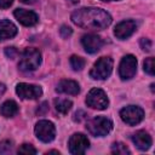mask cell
<instances>
[{
	"label": "cell",
	"instance_id": "obj_11",
	"mask_svg": "<svg viewBox=\"0 0 155 155\" xmlns=\"http://www.w3.org/2000/svg\"><path fill=\"white\" fill-rule=\"evenodd\" d=\"M136 29H137V23L133 19H126V21H122L116 24V27L114 29V34L117 39L125 40L127 38H130L136 31Z\"/></svg>",
	"mask_w": 155,
	"mask_h": 155
},
{
	"label": "cell",
	"instance_id": "obj_21",
	"mask_svg": "<svg viewBox=\"0 0 155 155\" xmlns=\"http://www.w3.org/2000/svg\"><path fill=\"white\" fill-rule=\"evenodd\" d=\"M143 67H144V71L149 75H154L155 74V69H154V58L153 57H149L144 61L143 63Z\"/></svg>",
	"mask_w": 155,
	"mask_h": 155
},
{
	"label": "cell",
	"instance_id": "obj_7",
	"mask_svg": "<svg viewBox=\"0 0 155 155\" xmlns=\"http://www.w3.org/2000/svg\"><path fill=\"white\" fill-rule=\"evenodd\" d=\"M120 116L124 122L127 125H137L139 124L144 117V111L142 108L137 105H127L120 110Z\"/></svg>",
	"mask_w": 155,
	"mask_h": 155
},
{
	"label": "cell",
	"instance_id": "obj_22",
	"mask_svg": "<svg viewBox=\"0 0 155 155\" xmlns=\"http://www.w3.org/2000/svg\"><path fill=\"white\" fill-rule=\"evenodd\" d=\"M18 154H36V149L31 145V144H22L19 148H18Z\"/></svg>",
	"mask_w": 155,
	"mask_h": 155
},
{
	"label": "cell",
	"instance_id": "obj_24",
	"mask_svg": "<svg viewBox=\"0 0 155 155\" xmlns=\"http://www.w3.org/2000/svg\"><path fill=\"white\" fill-rule=\"evenodd\" d=\"M139 45H140L142 50L145 51V52H149V51L151 50V46H153L151 41H150L149 39H147V38H142L140 41H139Z\"/></svg>",
	"mask_w": 155,
	"mask_h": 155
},
{
	"label": "cell",
	"instance_id": "obj_23",
	"mask_svg": "<svg viewBox=\"0 0 155 155\" xmlns=\"http://www.w3.org/2000/svg\"><path fill=\"white\" fill-rule=\"evenodd\" d=\"M12 148H13L12 142H10V140H2L0 143V154H8V153H11L12 151Z\"/></svg>",
	"mask_w": 155,
	"mask_h": 155
},
{
	"label": "cell",
	"instance_id": "obj_25",
	"mask_svg": "<svg viewBox=\"0 0 155 155\" xmlns=\"http://www.w3.org/2000/svg\"><path fill=\"white\" fill-rule=\"evenodd\" d=\"M59 34H61V36H62L63 39H68V38L73 34V30H71V28L68 27V25H62L61 29H59Z\"/></svg>",
	"mask_w": 155,
	"mask_h": 155
},
{
	"label": "cell",
	"instance_id": "obj_4",
	"mask_svg": "<svg viewBox=\"0 0 155 155\" xmlns=\"http://www.w3.org/2000/svg\"><path fill=\"white\" fill-rule=\"evenodd\" d=\"M113 71V59L110 57H101L90 71V76L93 80H105Z\"/></svg>",
	"mask_w": 155,
	"mask_h": 155
},
{
	"label": "cell",
	"instance_id": "obj_9",
	"mask_svg": "<svg viewBox=\"0 0 155 155\" xmlns=\"http://www.w3.org/2000/svg\"><path fill=\"white\" fill-rule=\"evenodd\" d=\"M69 145V151L74 155H80L84 154L87 148L90 147V142L87 139V137L82 133H74L68 142Z\"/></svg>",
	"mask_w": 155,
	"mask_h": 155
},
{
	"label": "cell",
	"instance_id": "obj_32",
	"mask_svg": "<svg viewBox=\"0 0 155 155\" xmlns=\"http://www.w3.org/2000/svg\"><path fill=\"white\" fill-rule=\"evenodd\" d=\"M47 154H57V155H58V154H59V153H58V151H57V150H51V151H48V153H47Z\"/></svg>",
	"mask_w": 155,
	"mask_h": 155
},
{
	"label": "cell",
	"instance_id": "obj_8",
	"mask_svg": "<svg viewBox=\"0 0 155 155\" xmlns=\"http://www.w3.org/2000/svg\"><path fill=\"white\" fill-rule=\"evenodd\" d=\"M137 71V59L132 54H126L119 65V75L122 80H130L136 75Z\"/></svg>",
	"mask_w": 155,
	"mask_h": 155
},
{
	"label": "cell",
	"instance_id": "obj_3",
	"mask_svg": "<svg viewBox=\"0 0 155 155\" xmlns=\"http://www.w3.org/2000/svg\"><path fill=\"white\" fill-rule=\"evenodd\" d=\"M113 128V122L110 119L105 116H96L87 121L86 130L94 137H103L107 136Z\"/></svg>",
	"mask_w": 155,
	"mask_h": 155
},
{
	"label": "cell",
	"instance_id": "obj_29",
	"mask_svg": "<svg viewBox=\"0 0 155 155\" xmlns=\"http://www.w3.org/2000/svg\"><path fill=\"white\" fill-rule=\"evenodd\" d=\"M12 2L13 0H0V8H8Z\"/></svg>",
	"mask_w": 155,
	"mask_h": 155
},
{
	"label": "cell",
	"instance_id": "obj_15",
	"mask_svg": "<svg viewBox=\"0 0 155 155\" xmlns=\"http://www.w3.org/2000/svg\"><path fill=\"white\" fill-rule=\"evenodd\" d=\"M56 91L59 92V93L75 96L80 92V86L74 80H62V81L58 82V85L56 87Z\"/></svg>",
	"mask_w": 155,
	"mask_h": 155
},
{
	"label": "cell",
	"instance_id": "obj_19",
	"mask_svg": "<svg viewBox=\"0 0 155 155\" xmlns=\"http://www.w3.org/2000/svg\"><path fill=\"white\" fill-rule=\"evenodd\" d=\"M111 153L117 154V155H126V154H130L131 151L126 144H124L121 142H116V143H113V145H111Z\"/></svg>",
	"mask_w": 155,
	"mask_h": 155
},
{
	"label": "cell",
	"instance_id": "obj_5",
	"mask_svg": "<svg viewBox=\"0 0 155 155\" xmlns=\"http://www.w3.org/2000/svg\"><path fill=\"white\" fill-rule=\"evenodd\" d=\"M86 104L93 109L103 110L108 108L109 105V99L107 97V93L101 90V88H92L87 97H86Z\"/></svg>",
	"mask_w": 155,
	"mask_h": 155
},
{
	"label": "cell",
	"instance_id": "obj_20",
	"mask_svg": "<svg viewBox=\"0 0 155 155\" xmlns=\"http://www.w3.org/2000/svg\"><path fill=\"white\" fill-rule=\"evenodd\" d=\"M70 67L75 71L82 70V68L85 67V59L79 57V56H71L70 57Z\"/></svg>",
	"mask_w": 155,
	"mask_h": 155
},
{
	"label": "cell",
	"instance_id": "obj_14",
	"mask_svg": "<svg viewBox=\"0 0 155 155\" xmlns=\"http://www.w3.org/2000/svg\"><path fill=\"white\" fill-rule=\"evenodd\" d=\"M132 140L133 143L136 144V147L140 150H148L153 143L151 140V137L149 136L148 132L140 130V131H137L133 136H132Z\"/></svg>",
	"mask_w": 155,
	"mask_h": 155
},
{
	"label": "cell",
	"instance_id": "obj_33",
	"mask_svg": "<svg viewBox=\"0 0 155 155\" xmlns=\"http://www.w3.org/2000/svg\"><path fill=\"white\" fill-rule=\"evenodd\" d=\"M102 1H119V0H102Z\"/></svg>",
	"mask_w": 155,
	"mask_h": 155
},
{
	"label": "cell",
	"instance_id": "obj_13",
	"mask_svg": "<svg viewBox=\"0 0 155 155\" xmlns=\"http://www.w3.org/2000/svg\"><path fill=\"white\" fill-rule=\"evenodd\" d=\"M13 15H15L16 19L21 24H23L25 27H33V25H35L39 22L38 15L35 12H33V11H29V10L17 8V10H15Z\"/></svg>",
	"mask_w": 155,
	"mask_h": 155
},
{
	"label": "cell",
	"instance_id": "obj_17",
	"mask_svg": "<svg viewBox=\"0 0 155 155\" xmlns=\"http://www.w3.org/2000/svg\"><path fill=\"white\" fill-rule=\"evenodd\" d=\"M18 110H19L18 104L15 101H6L0 107V114L4 117H12V116L17 115Z\"/></svg>",
	"mask_w": 155,
	"mask_h": 155
},
{
	"label": "cell",
	"instance_id": "obj_6",
	"mask_svg": "<svg viewBox=\"0 0 155 155\" xmlns=\"http://www.w3.org/2000/svg\"><path fill=\"white\" fill-rule=\"evenodd\" d=\"M34 131H35L36 137L44 143H50L56 137L54 125L48 120H40L39 122H36Z\"/></svg>",
	"mask_w": 155,
	"mask_h": 155
},
{
	"label": "cell",
	"instance_id": "obj_1",
	"mask_svg": "<svg viewBox=\"0 0 155 155\" xmlns=\"http://www.w3.org/2000/svg\"><path fill=\"white\" fill-rule=\"evenodd\" d=\"M71 21L84 29L102 30L110 25L111 16L99 7H82L71 13Z\"/></svg>",
	"mask_w": 155,
	"mask_h": 155
},
{
	"label": "cell",
	"instance_id": "obj_18",
	"mask_svg": "<svg viewBox=\"0 0 155 155\" xmlns=\"http://www.w3.org/2000/svg\"><path fill=\"white\" fill-rule=\"evenodd\" d=\"M73 103L69 99H64V98H58V99H54V107H56V110L61 114H67L70 108H71Z\"/></svg>",
	"mask_w": 155,
	"mask_h": 155
},
{
	"label": "cell",
	"instance_id": "obj_31",
	"mask_svg": "<svg viewBox=\"0 0 155 155\" xmlns=\"http://www.w3.org/2000/svg\"><path fill=\"white\" fill-rule=\"evenodd\" d=\"M21 2H23V4H31V2H34L35 0H19Z\"/></svg>",
	"mask_w": 155,
	"mask_h": 155
},
{
	"label": "cell",
	"instance_id": "obj_16",
	"mask_svg": "<svg viewBox=\"0 0 155 155\" xmlns=\"http://www.w3.org/2000/svg\"><path fill=\"white\" fill-rule=\"evenodd\" d=\"M16 34H17V27L12 22L7 19L0 21V40L11 39Z\"/></svg>",
	"mask_w": 155,
	"mask_h": 155
},
{
	"label": "cell",
	"instance_id": "obj_28",
	"mask_svg": "<svg viewBox=\"0 0 155 155\" xmlns=\"http://www.w3.org/2000/svg\"><path fill=\"white\" fill-rule=\"evenodd\" d=\"M86 116H87V114L84 111V110H78L75 114H74V121H78V122H80V121H82V120H85L86 119Z\"/></svg>",
	"mask_w": 155,
	"mask_h": 155
},
{
	"label": "cell",
	"instance_id": "obj_12",
	"mask_svg": "<svg viewBox=\"0 0 155 155\" xmlns=\"http://www.w3.org/2000/svg\"><path fill=\"white\" fill-rule=\"evenodd\" d=\"M81 44L86 52L96 53L102 48V46L104 45V41L102 40L101 36L96 34H86L81 38Z\"/></svg>",
	"mask_w": 155,
	"mask_h": 155
},
{
	"label": "cell",
	"instance_id": "obj_27",
	"mask_svg": "<svg viewBox=\"0 0 155 155\" xmlns=\"http://www.w3.org/2000/svg\"><path fill=\"white\" fill-rule=\"evenodd\" d=\"M48 111V103L47 102H42L40 105H39V108L36 109V114L38 115H44V114H46Z\"/></svg>",
	"mask_w": 155,
	"mask_h": 155
},
{
	"label": "cell",
	"instance_id": "obj_10",
	"mask_svg": "<svg viewBox=\"0 0 155 155\" xmlns=\"http://www.w3.org/2000/svg\"><path fill=\"white\" fill-rule=\"evenodd\" d=\"M16 93L22 99H36L42 94V90L38 85L21 82L16 86Z\"/></svg>",
	"mask_w": 155,
	"mask_h": 155
},
{
	"label": "cell",
	"instance_id": "obj_30",
	"mask_svg": "<svg viewBox=\"0 0 155 155\" xmlns=\"http://www.w3.org/2000/svg\"><path fill=\"white\" fill-rule=\"evenodd\" d=\"M5 91H6V86H5L4 84H1V82H0V97L5 93Z\"/></svg>",
	"mask_w": 155,
	"mask_h": 155
},
{
	"label": "cell",
	"instance_id": "obj_2",
	"mask_svg": "<svg viewBox=\"0 0 155 155\" xmlns=\"http://www.w3.org/2000/svg\"><path fill=\"white\" fill-rule=\"evenodd\" d=\"M40 63H41L40 51L36 48H33V47H28L21 54L18 68L22 71H33L39 68Z\"/></svg>",
	"mask_w": 155,
	"mask_h": 155
},
{
	"label": "cell",
	"instance_id": "obj_26",
	"mask_svg": "<svg viewBox=\"0 0 155 155\" xmlns=\"http://www.w3.org/2000/svg\"><path fill=\"white\" fill-rule=\"evenodd\" d=\"M5 54H6L7 58L13 59V58L18 54V51H17V48L13 47V46H11V47H6V48H5Z\"/></svg>",
	"mask_w": 155,
	"mask_h": 155
}]
</instances>
